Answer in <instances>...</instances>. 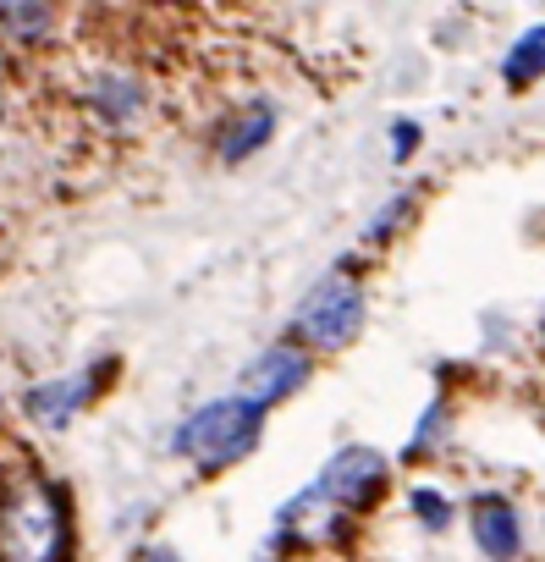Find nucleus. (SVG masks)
Segmentation results:
<instances>
[{
	"mask_svg": "<svg viewBox=\"0 0 545 562\" xmlns=\"http://www.w3.org/2000/svg\"><path fill=\"white\" fill-rule=\"evenodd\" d=\"M72 551V513L67 496L34 474H0V562H67Z\"/></svg>",
	"mask_w": 545,
	"mask_h": 562,
	"instance_id": "obj_1",
	"label": "nucleus"
},
{
	"mask_svg": "<svg viewBox=\"0 0 545 562\" xmlns=\"http://www.w3.org/2000/svg\"><path fill=\"white\" fill-rule=\"evenodd\" d=\"M264 419H270V414H264L259 403H248L242 392H231V397H209V403H198V408L177 425L171 452L188 458V463H198L204 474H220V469L242 463V458L259 447Z\"/></svg>",
	"mask_w": 545,
	"mask_h": 562,
	"instance_id": "obj_2",
	"label": "nucleus"
},
{
	"mask_svg": "<svg viewBox=\"0 0 545 562\" xmlns=\"http://www.w3.org/2000/svg\"><path fill=\"white\" fill-rule=\"evenodd\" d=\"M364 321H370L364 288H359L348 270H331V276H320L315 288L298 299V310H293V342H304L309 353H342V348L359 342Z\"/></svg>",
	"mask_w": 545,
	"mask_h": 562,
	"instance_id": "obj_3",
	"label": "nucleus"
},
{
	"mask_svg": "<svg viewBox=\"0 0 545 562\" xmlns=\"http://www.w3.org/2000/svg\"><path fill=\"white\" fill-rule=\"evenodd\" d=\"M309 375H315V353H309L304 342H293V337H287V342H270L264 353H253V359H248V370H242L237 392L270 414V408L293 403V397L309 386Z\"/></svg>",
	"mask_w": 545,
	"mask_h": 562,
	"instance_id": "obj_4",
	"label": "nucleus"
},
{
	"mask_svg": "<svg viewBox=\"0 0 545 562\" xmlns=\"http://www.w3.org/2000/svg\"><path fill=\"white\" fill-rule=\"evenodd\" d=\"M386 480H391V463H386L375 447L348 441V447H337V452L320 463V480H315V485H320L331 502H342L348 513H364V507L381 502Z\"/></svg>",
	"mask_w": 545,
	"mask_h": 562,
	"instance_id": "obj_5",
	"label": "nucleus"
},
{
	"mask_svg": "<svg viewBox=\"0 0 545 562\" xmlns=\"http://www.w3.org/2000/svg\"><path fill=\"white\" fill-rule=\"evenodd\" d=\"M270 540H309V546H348L353 540V513L342 507V502H331L320 485H304L298 496H287L282 507H276V535Z\"/></svg>",
	"mask_w": 545,
	"mask_h": 562,
	"instance_id": "obj_6",
	"label": "nucleus"
},
{
	"mask_svg": "<svg viewBox=\"0 0 545 562\" xmlns=\"http://www.w3.org/2000/svg\"><path fill=\"white\" fill-rule=\"evenodd\" d=\"M468 535L485 562H518L523 557V513L501 491H474L468 496Z\"/></svg>",
	"mask_w": 545,
	"mask_h": 562,
	"instance_id": "obj_7",
	"label": "nucleus"
},
{
	"mask_svg": "<svg viewBox=\"0 0 545 562\" xmlns=\"http://www.w3.org/2000/svg\"><path fill=\"white\" fill-rule=\"evenodd\" d=\"M100 381H105V364H94V370H78V375H56V381H39V386H29L23 392V414L39 425V430H67L89 403H94V392H100Z\"/></svg>",
	"mask_w": 545,
	"mask_h": 562,
	"instance_id": "obj_8",
	"label": "nucleus"
},
{
	"mask_svg": "<svg viewBox=\"0 0 545 562\" xmlns=\"http://www.w3.org/2000/svg\"><path fill=\"white\" fill-rule=\"evenodd\" d=\"M276 122H282V111H276V100H248V105H237L231 116H226V127H220V138H215V155L226 160V166H242V160H253L270 138H276Z\"/></svg>",
	"mask_w": 545,
	"mask_h": 562,
	"instance_id": "obj_9",
	"label": "nucleus"
},
{
	"mask_svg": "<svg viewBox=\"0 0 545 562\" xmlns=\"http://www.w3.org/2000/svg\"><path fill=\"white\" fill-rule=\"evenodd\" d=\"M89 105H94V116H100L105 127H133V122L144 116L149 94H144V83L127 78V72H100V78L89 83Z\"/></svg>",
	"mask_w": 545,
	"mask_h": 562,
	"instance_id": "obj_10",
	"label": "nucleus"
},
{
	"mask_svg": "<svg viewBox=\"0 0 545 562\" xmlns=\"http://www.w3.org/2000/svg\"><path fill=\"white\" fill-rule=\"evenodd\" d=\"M50 29H56L50 0H0V34L12 45H39Z\"/></svg>",
	"mask_w": 545,
	"mask_h": 562,
	"instance_id": "obj_11",
	"label": "nucleus"
},
{
	"mask_svg": "<svg viewBox=\"0 0 545 562\" xmlns=\"http://www.w3.org/2000/svg\"><path fill=\"white\" fill-rule=\"evenodd\" d=\"M540 78H545V23L523 29V34L512 40V50L501 56V83H507V89H529V83H540Z\"/></svg>",
	"mask_w": 545,
	"mask_h": 562,
	"instance_id": "obj_12",
	"label": "nucleus"
},
{
	"mask_svg": "<svg viewBox=\"0 0 545 562\" xmlns=\"http://www.w3.org/2000/svg\"><path fill=\"white\" fill-rule=\"evenodd\" d=\"M408 513H413V524H419L424 535H446L452 518H457V507L446 502L441 485H413V491H408Z\"/></svg>",
	"mask_w": 545,
	"mask_h": 562,
	"instance_id": "obj_13",
	"label": "nucleus"
},
{
	"mask_svg": "<svg viewBox=\"0 0 545 562\" xmlns=\"http://www.w3.org/2000/svg\"><path fill=\"white\" fill-rule=\"evenodd\" d=\"M413 221V193H397V199H386L370 221H364V248H381V243H391L402 226Z\"/></svg>",
	"mask_w": 545,
	"mask_h": 562,
	"instance_id": "obj_14",
	"label": "nucleus"
},
{
	"mask_svg": "<svg viewBox=\"0 0 545 562\" xmlns=\"http://www.w3.org/2000/svg\"><path fill=\"white\" fill-rule=\"evenodd\" d=\"M446 419H452L446 397H430V403H424V414H419V425H413V436H408V447H402V458H408V463H413V458H430V452H435V441L446 436Z\"/></svg>",
	"mask_w": 545,
	"mask_h": 562,
	"instance_id": "obj_15",
	"label": "nucleus"
},
{
	"mask_svg": "<svg viewBox=\"0 0 545 562\" xmlns=\"http://www.w3.org/2000/svg\"><path fill=\"white\" fill-rule=\"evenodd\" d=\"M419 138H424V127H419V122H408V116H402V122H391V160H397V166H408V155L419 149Z\"/></svg>",
	"mask_w": 545,
	"mask_h": 562,
	"instance_id": "obj_16",
	"label": "nucleus"
},
{
	"mask_svg": "<svg viewBox=\"0 0 545 562\" xmlns=\"http://www.w3.org/2000/svg\"><path fill=\"white\" fill-rule=\"evenodd\" d=\"M138 562H177V557H171V551H144Z\"/></svg>",
	"mask_w": 545,
	"mask_h": 562,
	"instance_id": "obj_17",
	"label": "nucleus"
}]
</instances>
